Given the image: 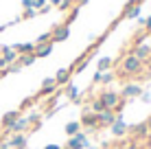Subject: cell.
Masks as SVG:
<instances>
[{
    "label": "cell",
    "instance_id": "1",
    "mask_svg": "<svg viewBox=\"0 0 151 149\" xmlns=\"http://www.w3.org/2000/svg\"><path fill=\"white\" fill-rule=\"evenodd\" d=\"M96 96L103 101V105H105L107 110H114L116 114L125 107V103H127V101L121 99V94H118V92H114V90H101Z\"/></svg>",
    "mask_w": 151,
    "mask_h": 149
},
{
    "label": "cell",
    "instance_id": "2",
    "mask_svg": "<svg viewBox=\"0 0 151 149\" xmlns=\"http://www.w3.org/2000/svg\"><path fill=\"white\" fill-rule=\"evenodd\" d=\"M142 70V61L134 55H125L123 61H121V68H118V75L121 77H129V75H136Z\"/></svg>",
    "mask_w": 151,
    "mask_h": 149
},
{
    "label": "cell",
    "instance_id": "3",
    "mask_svg": "<svg viewBox=\"0 0 151 149\" xmlns=\"http://www.w3.org/2000/svg\"><path fill=\"white\" fill-rule=\"evenodd\" d=\"M142 88L136 83V81H129V83H125L123 88H121V99H125V101H132V99H140V94H142Z\"/></svg>",
    "mask_w": 151,
    "mask_h": 149
},
{
    "label": "cell",
    "instance_id": "4",
    "mask_svg": "<svg viewBox=\"0 0 151 149\" xmlns=\"http://www.w3.org/2000/svg\"><path fill=\"white\" fill-rule=\"evenodd\" d=\"M70 35V29L68 24H57V27L50 29V42L53 44H59V42H66Z\"/></svg>",
    "mask_w": 151,
    "mask_h": 149
},
{
    "label": "cell",
    "instance_id": "5",
    "mask_svg": "<svg viewBox=\"0 0 151 149\" xmlns=\"http://www.w3.org/2000/svg\"><path fill=\"white\" fill-rule=\"evenodd\" d=\"M57 81H55V77H46L44 81H42V88H40V92L35 94V101L40 99V96H48V94H55L57 92Z\"/></svg>",
    "mask_w": 151,
    "mask_h": 149
},
{
    "label": "cell",
    "instance_id": "6",
    "mask_svg": "<svg viewBox=\"0 0 151 149\" xmlns=\"http://www.w3.org/2000/svg\"><path fill=\"white\" fill-rule=\"evenodd\" d=\"M129 55L138 57L140 61H145V59H151V44H147V42H138V44L132 48V53H129Z\"/></svg>",
    "mask_w": 151,
    "mask_h": 149
},
{
    "label": "cell",
    "instance_id": "7",
    "mask_svg": "<svg viewBox=\"0 0 151 149\" xmlns=\"http://www.w3.org/2000/svg\"><path fill=\"white\" fill-rule=\"evenodd\" d=\"M7 143H9V147H11V149H27L29 147L27 134H11L7 138Z\"/></svg>",
    "mask_w": 151,
    "mask_h": 149
},
{
    "label": "cell",
    "instance_id": "8",
    "mask_svg": "<svg viewBox=\"0 0 151 149\" xmlns=\"http://www.w3.org/2000/svg\"><path fill=\"white\" fill-rule=\"evenodd\" d=\"M81 127H88V130H96L99 127V114L94 112H83V116L79 119Z\"/></svg>",
    "mask_w": 151,
    "mask_h": 149
},
{
    "label": "cell",
    "instance_id": "9",
    "mask_svg": "<svg viewBox=\"0 0 151 149\" xmlns=\"http://www.w3.org/2000/svg\"><path fill=\"white\" fill-rule=\"evenodd\" d=\"M116 119H118V116H116L114 110H103L101 114H99V127H110Z\"/></svg>",
    "mask_w": 151,
    "mask_h": 149
},
{
    "label": "cell",
    "instance_id": "10",
    "mask_svg": "<svg viewBox=\"0 0 151 149\" xmlns=\"http://www.w3.org/2000/svg\"><path fill=\"white\" fill-rule=\"evenodd\" d=\"M132 132H134V138H132V140L134 143H138V140H145V138H147L149 136V127H147V123H138V125H134L132 127Z\"/></svg>",
    "mask_w": 151,
    "mask_h": 149
},
{
    "label": "cell",
    "instance_id": "11",
    "mask_svg": "<svg viewBox=\"0 0 151 149\" xmlns=\"http://www.w3.org/2000/svg\"><path fill=\"white\" fill-rule=\"evenodd\" d=\"M110 130H112V136L114 138H123L125 134H127V125H125V121L121 119V116H118V119L110 125Z\"/></svg>",
    "mask_w": 151,
    "mask_h": 149
},
{
    "label": "cell",
    "instance_id": "12",
    "mask_svg": "<svg viewBox=\"0 0 151 149\" xmlns=\"http://www.w3.org/2000/svg\"><path fill=\"white\" fill-rule=\"evenodd\" d=\"M20 116H22V114H20V110H11V112H7V114L2 116V121H0V127H2V130H9V127H11L13 123L20 119Z\"/></svg>",
    "mask_w": 151,
    "mask_h": 149
},
{
    "label": "cell",
    "instance_id": "13",
    "mask_svg": "<svg viewBox=\"0 0 151 149\" xmlns=\"http://www.w3.org/2000/svg\"><path fill=\"white\" fill-rule=\"evenodd\" d=\"M70 77H72V68H59L55 75V81H57V86H68Z\"/></svg>",
    "mask_w": 151,
    "mask_h": 149
},
{
    "label": "cell",
    "instance_id": "14",
    "mask_svg": "<svg viewBox=\"0 0 151 149\" xmlns=\"http://www.w3.org/2000/svg\"><path fill=\"white\" fill-rule=\"evenodd\" d=\"M53 53V42H46V44H35V57L42 59V57H48Z\"/></svg>",
    "mask_w": 151,
    "mask_h": 149
},
{
    "label": "cell",
    "instance_id": "15",
    "mask_svg": "<svg viewBox=\"0 0 151 149\" xmlns=\"http://www.w3.org/2000/svg\"><path fill=\"white\" fill-rule=\"evenodd\" d=\"M0 57H4L9 61V64H15V59H18V53L13 50V46H0Z\"/></svg>",
    "mask_w": 151,
    "mask_h": 149
},
{
    "label": "cell",
    "instance_id": "16",
    "mask_svg": "<svg viewBox=\"0 0 151 149\" xmlns=\"http://www.w3.org/2000/svg\"><path fill=\"white\" fill-rule=\"evenodd\" d=\"M13 50L18 55H31L35 53V42H24V44H13Z\"/></svg>",
    "mask_w": 151,
    "mask_h": 149
},
{
    "label": "cell",
    "instance_id": "17",
    "mask_svg": "<svg viewBox=\"0 0 151 149\" xmlns=\"http://www.w3.org/2000/svg\"><path fill=\"white\" fill-rule=\"evenodd\" d=\"M64 132H66V136H75V134H79L81 132V123L79 121H68L66 123V127H64Z\"/></svg>",
    "mask_w": 151,
    "mask_h": 149
},
{
    "label": "cell",
    "instance_id": "18",
    "mask_svg": "<svg viewBox=\"0 0 151 149\" xmlns=\"http://www.w3.org/2000/svg\"><path fill=\"white\" fill-rule=\"evenodd\" d=\"M112 66H114V59L112 57H101L96 61V70H99V73H107Z\"/></svg>",
    "mask_w": 151,
    "mask_h": 149
},
{
    "label": "cell",
    "instance_id": "19",
    "mask_svg": "<svg viewBox=\"0 0 151 149\" xmlns=\"http://www.w3.org/2000/svg\"><path fill=\"white\" fill-rule=\"evenodd\" d=\"M35 55L31 53V55H18V59H15V64L20 66V68H22V66H31V64H35Z\"/></svg>",
    "mask_w": 151,
    "mask_h": 149
},
{
    "label": "cell",
    "instance_id": "20",
    "mask_svg": "<svg viewBox=\"0 0 151 149\" xmlns=\"http://www.w3.org/2000/svg\"><path fill=\"white\" fill-rule=\"evenodd\" d=\"M66 149H88V145H86V143H81L79 138L70 136L68 140H66Z\"/></svg>",
    "mask_w": 151,
    "mask_h": 149
},
{
    "label": "cell",
    "instance_id": "21",
    "mask_svg": "<svg viewBox=\"0 0 151 149\" xmlns=\"http://www.w3.org/2000/svg\"><path fill=\"white\" fill-rule=\"evenodd\" d=\"M79 94H81V92H79V88H77L75 83H68V86H66V99L77 101V99H79Z\"/></svg>",
    "mask_w": 151,
    "mask_h": 149
},
{
    "label": "cell",
    "instance_id": "22",
    "mask_svg": "<svg viewBox=\"0 0 151 149\" xmlns=\"http://www.w3.org/2000/svg\"><path fill=\"white\" fill-rule=\"evenodd\" d=\"M103 110H107V107L103 105V101L99 99V96H94V99L90 101V112H94V114H101Z\"/></svg>",
    "mask_w": 151,
    "mask_h": 149
},
{
    "label": "cell",
    "instance_id": "23",
    "mask_svg": "<svg viewBox=\"0 0 151 149\" xmlns=\"http://www.w3.org/2000/svg\"><path fill=\"white\" fill-rule=\"evenodd\" d=\"M114 77H116V73H112V70L101 73V81H99V83H101V86H107V83H112V81H114Z\"/></svg>",
    "mask_w": 151,
    "mask_h": 149
},
{
    "label": "cell",
    "instance_id": "24",
    "mask_svg": "<svg viewBox=\"0 0 151 149\" xmlns=\"http://www.w3.org/2000/svg\"><path fill=\"white\" fill-rule=\"evenodd\" d=\"M72 4H75V0H61V2H59V9H61V11H70Z\"/></svg>",
    "mask_w": 151,
    "mask_h": 149
},
{
    "label": "cell",
    "instance_id": "25",
    "mask_svg": "<svg viewBox=\"0 0 151 149\" xmlns=\"http://www.w3.org/2000/svg\"><path fill=\"white\" fill-rule=\"evenodd\" d=\"M37 15V11L35 9H24V13H22V20H29V18H35Z\"/></svg>",
    "mask_w": 151,
    "mask_h": 149
},
{
    "label": "cell",
    "instance_id": "26",
    "mask_svg": "<svg viewBox=\"0 0 151 149\" xmlns=\"http://www.w3.org/2000/svg\"><path fill=\"white\" fill-rule=\"evenodd\" d=\"M46 42H50V31H48V33H42L35 44H46Z\"/></svg>",
    "mask_w": 151,
    "mask_h": 149
},
{
    "label": "cell",
    "instance_id": "27",
    "mask_svg": "<svg viewBox=\"0 0 151 149\" xmlns=\"http://www.w3.org/2000/svg\"><path fill=\"white\" fill-rule=\"evenodd\" d=\"M46 4H48V0H33V9L35 11H40L42 7H46Z\"/></svg>",
    "mask_w": 151,
    "mask_h": 149
},
{
    "label": "cell",
    "instance_id": "28",
    "mask_svg": "<svg viewBox=\"0 0 151 149\" xmlns=\"http://www.w3.org/2000/svg\"><path fill=\"white\" fill-rule=\"evenodd\" d=\"M123 149H142V147H140V145H138V143H134V140H129V143H127V145H125Z\"/></svg>",
    "mask_w": 151,
    "mask_h": 149
},
{
    "label": "cell",
    "instance_id": "29",
    "mask_svg": "<svg viewBox=\"0 0 151 149\" xmlns=\"http://www.w3.org/2000/svg\"><path fill=\"white\" fill-rule=\"evenodd\" d=\"M9 66H11V64H9L7 59H4V57H0V70H7Z\"/></svg>",
    "mask_w": 151,
    "mask_h": 149
},
{
    "label": "cell",
    "instance_id": "30",
    "mask_svg": "<svg viewBox=\"0 0 151 149\" xmlns=\"http://www.w3.org/2000/svg\"><path fill=\"white\" fill-rule=\"evenodd\" d=\"M22 7L24 9H33V0H22Z\"/></svg>",
    "mask_w": 151,
    "mask_h": 149
},
{
    "label": "cell",
    "instance_id": "31",
    "mask_svg": "<svg viewBox=\"0 0 151 149\" xmlns=\"http://www.w3.org/2000/svg\"><path fill=\"white\" fill-rule=\"evenodd\" d=\"M145 29L151 33V15H149V18H145Z\"/></svg>",
    "mask_w": 151,
    "mask_h": 149
},
{
    "label": "cell",
    "instance_id": "32",
    "mask_svg": "<svg viewBox=\"0 0 151 149\" xmlns=\"http://www.w3.org/2000/svg\"><path fill=\"white\" fill-rule=\"evenodd\" d=\"M0 149H11V147H9L7 140H2V138H0Z\"/></svg>",
    "mask_w": 151,
    "mask_h": 149
},
{
    "label": "cell",
    "instance_id": "33",
    "mask_svg": "<svg viewBox=\"0 0 151 149\" xmlns=\"http://www.w3.org/2000/svg\"><path fill=\"white\" fill-rule=\"evenodd\" d=\"M92 81H94V83H99V81H101V73H99V70L94 73V77H92Z\"/></svg>",
    "mask_w": 151,
    "mask_h": 149
},
{
    "label": "cell",
    "instance_id": "34",
    "mask_svg": "<svg viewBox=\"0 0 151 149\" xmlns=\"http://www.w3.org/2000/svg\"><path fill=\"white\" fill-rule=\"evenodd\" d=\"M33 101H35V99H27V101H24V103H22V110H24V107H29L31 103H33Z\"/></svg>",
    "mask_w": 151,
    "mask_h": 149
},
{
    "label": "cell",
    "instance_id": "35",
    "mask_svg": "<svg viewBox=\"0 0 151 149\" xmlns=\"http://www.w3.org/2000/svg\"><path fill=\"white\" fill-rule=\"evenodd\" d=\"M44 149H61V147H59V145H46Z\"/></svg>",
    "mask_w": 151,
    "mask_h": 149
},
{
    "label": "cell",
    "instance_id": "36",
    "mask_svg": "<svg viewBox=\"0 0 151 149\" xmlns=\"http://www.w3.org/2000/svg\"><path fill=\"white\" fill-rule=\"evenodd\" d=\"M145 123H147V127H149V134H151V116H149V119L145 121Z\"/></svg>",
    "mask_w": 151,
    "mask_h": 149
},
{
    "label": "cell",
    "instance_id": "37",
    "mask_svg": "<svg viewBox=\"0 0 151 149\" xmlns=\"http://www.w3.org/2000/svg\"><path fill=\"white\" fill-rule=\"evenodd\" d=\"M88 149H101V147H92V145H90V147H88Z\"/></svg>",
    "mask_w": 151,
    "mask_h": 149
},
{
    "label": "cell",
    "instance_id": "38",
    "mask_svg": "<svg viewBox=\"0 0 151 149\" xmlns=\"http://www.w3.org/2000/svg\"><path fill=\"white\" fill-rule=\"evenodd\" d=\"M149 73H151V59H149Z\"/></svg>",
    "mask_w": 151,
    "mask_h": 149
},
{
    "label": "cell",
    "instance_id": "39",
    "mask_svg": "<svg viewBox=\"0 0 151 149\" xmlns=\"http://www.w3.org/2000/svg\"><path fill=\"white\" fill-rule=\"evenodd\" d=\"M0 138H2V127H0Z\"/></svg>",
    "mask_w": 151,
    "mask_h": 149
},
{
    "label": "cell",
    "instance_id": "40",
    "mask_svg": "<svg viewBox=\"0 0 151 149\" xmlns=\"http://www.w3.org/2000/svg\"><path fill=\"white\" fill-rule=\"evenodd\" d=\"M149 143H151V138H149Z\"/></svg>",
    "mask_w": 151,
    "mask_h": 149
}]
</instances>
